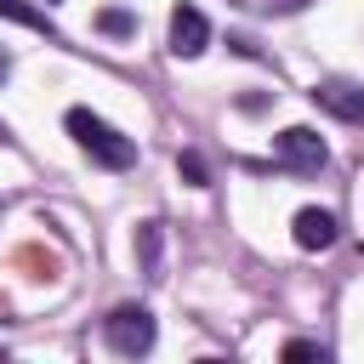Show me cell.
Listing matches in <instances>:
<instances>
[{
    "instance_id": "8fae6325",
    "label": "cell",
    "mask_w": 364,
    "mask_h": 364,
    "mask_svg": "<svg viewBox=\"0 0 364 364\" xmlns=\"http://www.w3.org/2000/svg\"><path fill=\"white\" fill-rule=\"evenodd\" d=\"M284 358H324L318 341H284Z\"/></svg>"
},
{
    "instance_id": "7c38bea8",
    "label": "cell",
    "mask_w": 364,
    "mask_h": 364,
    "mask_svg": "<svg viewBox=\"0 0 364 364\" xmlns=\"http://www.w3.org/2000/svg\"><path fill=\"white\" fill-rule=\"evenodd\" d=\"M0 142H11V125H6V119H0Z\"/></svg>"
},
{
    "instance_id": "8992f818",
    "label": "cell",
    "mask_w": 364,
    "mask_h": 364,
    "mask_svg": "<svg viewBox=\"0 0 364 364\" xmlns=\"http://www.w3.org/2000/svg\"><path fill=\"white\" fill-rule=\"evenodd\" d=\"M307 97H313L324 114H336V119H353V125L364 119V91H358V85H347V80H318Z\"/></svg>"
},
{
    "instance_id": "7a4b0ae2",
    "label": "cell",
    "mask_w": 364,
    "mask_h": 364,
    "mask_svg": "<svg viewBox=\"0 0 364 364\" xmlns=\"http://www.w3.org/2000/svg\"><path fill=\"white\" fill-rule=\"evenodd\" d=\"M102 341H108L119 358H142V353L154 347V313H148V307H136V301L114 307V313L102 318Z\"/></svg>"
},
{
    "instance_id": "6da1fadb",
    "label": "cell",
    "mask_w": 364,
    "mask_h": 364,
    "mask_svg": "<svg viewBox=\"0 0 364 364\" xmlns=\"http://www.w3.org/2000/svg\"><path fill=\"white\" fill-rule=\"evenodd\" d=\"M63 125H68V136H74L97 165H108V171H131V165H136V142L119 136L102 114H91V108H68Z\"/></svg>"
},
{
    "instance_id": "3957f363",
    "label": "cell",
    "mask_w": 364,
    "mask_h": 364,
    "mask_svg": "<svg viewBox=\"0 0 364 364\" xmlns=\"http://www.w3.org/2000/svg\"><path fill=\"white\" fill-rule=\"evenodd\" d=\"M273 154H279V165H290V171H324V165H330V148H324V136H318L313 125L279 131V136H273Z\"/></svg>"
},
{
    "instance_id": "9c48e42d",
    "label": "cell",
    "mask_w": 364,
    "mask_h": 364,
    "mask_svg": "<svg viewBox=\"0 0 364 364\" xmlns=\"http://www.w3.org/2000/svg\"><path fill=\"white\" fill-rule=\"evenodd\" d=\"M97 28L114 34V40H125V34H136V17H131L125 6H108V11H97Z\"/></svg>"
},
{
    "instance_id": "5b68a950",
    "label": "cell",
    "mask_w": 364,
    "mask_h": 364,
    "mask_svg": "<svg viewBox=\"0 0 364 364\" xmlns=\"http://www.w3.org/2000/svg\"><path fill=\"white\" fill-rule=\"evenodd\" d=\"M336 233H341V228H336V216H330L324 205H301V210L290 216V239H296L301 250H330Z\"/></svg>"
},
{
    "instance_id": "277c9868",
    "label": "cell",
    "mask_w": 364,
    "mask_h": 364,
    "mask_svg": "<svg viewBox=\"0 0 364 364\" xmlns=\"http://www.w3.org/2000/svg\"><path fill=\"white\" fill-rule=\"evenodd\" d=\"M210 46V23H205V11L199 6H171V57H182V63H193L199 51Z\"/></svg>"
},
{
    "instance_id": "ba28073f",
    "label": "cell",
    "mask_w": 364,
    "mask_h": 364,
    "mask_svg": "<svg viewBox=\"0 0 364 364\" xmlns=\"http://www.w3.org/2000/svg\"><path fill=\"white\" fill-rule=\"evenodd\" d=\"M136 262H142V273L159 267V222H136Z\"/></svg>"
},
{
    "instance_id": "52a82bcc",
    "label": "cell",
    "mask_w": 364,
    "mask_h": 364,
    "mask_svg": "<svg viewBox=\"0 0 364 364\" xmlns=\"http://www.w3.org/2000/svg\"><path fill=\"white\" fill-rule=\"evenodd\" d=\"M0 17H11V23H23V28H40V34H57V28H51V17H46V11H34L28 0H0Z\"/></svg>"
},
{
    "instance_id": "4fadbf2b",
    "label": "cell",
    "mask_w": 364,
    "mask_h": 364,
    "mask_svg": "<svg viewBox=\"0 0 364 364\" xmlns=\"http://www.w3.org/2000/svg\"><path fill=\"white\" fill-rule=\"evenodd\" d=\"M6 68H11V63H6V57H0V80H6Z\"/></svg>"
},
{
    "instance_id": "30bf717a",
    "label": "cell",
    "mask_w": 364,
    "mask_h": 364,
    "mask_svg": "<svg viewBox=\"0 0 364 364\" xmlns=\"http://www.w3.org/2000/svg\"><path fill=\"white\" fill-rule=\"evenodd\" d=\"M176 176H182L188 188H210V171H205L199 154H176Z\"/></svg>"
}]
</instances>
